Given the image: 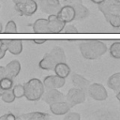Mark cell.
<instances>
[{
  "label": "cell",
  "mask_w": 120,
  "mask_h": 120,
  "mask_svg": "<svg viewBox=\"0 0 120 120\" xmlns=\"http://www.w3.org/2000/svg\"><path fill=\"white\" fill-rule=\"evenodd\" d=\"M99 11L113 28L120 27V0H104L98 5Z\"/></svg>",
  "instance_id": "obj_1"
},
{
  "label": "cell",
  "mask_w": 120,
  "mask_h": 120,
  "mask_svg": "<svg viewBox=\"0 0 120 120\" xmlns=\"http://www.w3.org/2000/svg\"><path fill=\"white\" fill-rule=\"evenodd\" d=\"M79 50L83 58L96 60L107 52V46L100 40H83L79 44Z\"/></svg>",
  "instance_id": "obj_2"
},
{
  "label": "cell",
  "mask_w": 120,
  "mask_h": 120,
  "mask_svg": "<svg viewBox=\"0 0 120 120\" xmlns=\"http://www.w3.org/2000/svg\"><path fill=\"white\" fill-rule=\"evenodd\" d=\"M60 62H66L65 51L61 47H54L43 56L38 63V67L45 70H53L55 65Z\"/></svg>",
  "instance_id": "obj_3"
},
{
  "label": "cell",
  "mask_w": 120,
  "mask_h": 120,
  "mask_svg": "<svg viewBox=\"0 0 120 120\" xmlns=\"http://www.w3.org/2000/svg\"><path fill=\"white\" fill-rule=\"evenodd\" d=\"M24 87V97L29 101H38L39 100L44 94V85L43 82L38 79H30L23 84Z\"/></svg>",
  "instance_id": "obj_4"
},
{
  "label": "cell",
  "mask_w": 120,
  "mask_h": 120,
  "mask_svg": "<svg viewBox=\"0 0 120 120\" xmlns=\"http://www.w3.org/2000/svg\"><path fill=\"white\" fill-rule=\"evenodd\" d=\"M65 98H66V101L69 104L70 107H74L76 105L82 104L86 99L84 90L81 89V88H78V87L70 88L68 91Z\"/></svg>",
  "instance_id": "obj_5"
},
{
  "label": "cell",
  "mask_w": 120,
  "mask_h": 120,
  "mask_svg": "<svg viewBox=\"0 0 120 120\" xmlns=\"http://www.w3.org/2000/svg\"><path fill=\"white\" fill-rule=\"evenodd\" d=\"M87 91L89 96L93 99L98 101H103L108 98L107 90L101 83H98V82H94L89 84L87 87Z\"/></svg>",
  "instance_id": "obj_6"
},
{
  "label": "cell",
  "mask_w": 120,
  "mask_h": 120,
  "mask_svg": "<svg viewBox=\"0 0 120 120\" xmlns=\"http://www.w3.org/2000/svg\"><path fill=\"white\" fill-rule=\"evenodd\" d=\"M15 9L21 16H32L38 10V4L35 0H27L23 3L15 4Z\"/></svg>",
  "instance_id": "obj_7"
},
{
  "label": "cell",
  "mask_w": 120,
  "mask_h": 120,
  "mask_svg": "<svg viewBox=\"0 0 120 120\" xmlns=\"http://www.w3.org/2000/svg\"><path fill=\"white\" fill-rule=\"evenodd\" d=\"M43 85L44 88L49 90V89H58L61 88L65 85L66 83V79L62 78L60 76L55 75H49L44 78L43 80Z\"/></svg>",
  "instance_id": "obj_8"
},
{
  "label": "cell",
  "mask_w": 120,
  "mask_h": 120,
  "mask_svg": "<svg viewBox=\"0 0 120 120\" xmlns=\"http://www.w3.org/2000/svg\"><path fill=\"white\" fill-rule=\"evenodd\" d=\"M39 8L48 15L56 14L61 8L59 0H39Z\"/></svg>",
  "instance_id": "obj_9"
},
{
  "label": "cell",
  "mask_w": 120,
  "mask_h": 120,
  "mask_svg": "<svg viewBox=\"0 0 120 120\" xmlns=\"http://www.w3.org/2000/svg\"><path fill=\"white\" fill-rule=\"evenodd\" d=\"M58 18L64 22H71L75 20V10L72 5H65L61 7L59 11L56 13Z\"/></svg>",
  "instance_id": "obj_10"
},
{
  "label": "cell",
  "mask_w": 120,
  "mask_h": 120,
  "mask_svg": "<svg viewBox=\"0 0 120 120\" xmlns=\"http://www.w3.org/2000/svg\"><path fill=\"white\" fill-rule=\"evenodd\" d=\"M50 33H61L66 22L61 21L56 14H50L47 18Z\"/></svg>",
  "instance_id": "obj_11"
},
{
  "label": "cell",
  "mask_w": 120,
  "mask_h": 120,
  "mask_svg": "<svg viewBox=\"0 0 120 120\" xmlns=\"http://www.w3.org/2000/svg\"><path fill=\"white\" fill-rule=\"evenodd\" d=\"M65 96L63 93H61L59 90L57 89H49L46 93L43 94L42 96V99L44 100V102H46L48 105H51L52 103H55L57 101H61L64 100Z\"/></svg>",
  "instance_id": "obj_12"
},
{
  "label": "cell",
  "mask_w": 120,
  "mask_h": 120,
  "mask_svg": "<svg viewBox=\"0 0 120 120\" xmlns=\"http://www.w3.org/2000/svg\"><path fill=\"white\" fill-rule=\"evenodd\" d=\"M70 108L71 107L69 106V104L65 100L57 101V102L52 103V104L50 105L51 112L55 115H64V114H66L67 112H69Z\"/></svg>",
  "instance_id": "obj_13"
},
{
  "label": "cell",
  "mask_w": 120,
  "mask_h": 120,
  "mask_svg": "<svg viewBox=\"0 0 120 120\" xmlns=\"http://www.w3.org/2000/svg\"><path fill=\"white\" fill-rule=\"evenodd\" d=\"M21 71V63L18 60H12L5 67V74L7 77L14 79L19 75Z\"/></svg>",
  "instance_id": "obj_14"
},
{
  "label": "cell",
  "mask_w": 120,
  "mask_h": 120,
  "mask_svg": "<svg viewBox=\"0 0 120 120\" xmlns=\"http://www.w3.org/2000/svg\"><path fill=\"white\" fill-rule=\"evenodd\" d=\"M72 6H73L74 10H75V20L81 21V20H83L89 16L88 8L85 6H83L82 4V2L81 3H75Z\"/></svg>",
  "instance_id": "obj_15"
},
{
  "label": "cell",
  "mask_w": 120,
  "mask_h": 120,
  "mask_svg": "<svg viewBox=\"0 0 120 120\" xmlns=\"http://www.w3.org/2000/svg\"><path fill=\"white\" fill-rule=\"evenodd\" d=\"M33 31L35 33H50L48 20L47 19H38L32 25Z\"/></svg>",
  "instance_id": "obj_16"
},
{
  "label": "cell",
  "mask_w": 120,
  "mask_h": 120,
  "mask_svg": "<svg viewBox=\"0 0 120 120\" xmlns=\"http://www.w3.org/2000/svg\"><path fill=\"white\" fill-rule=\"evenodd\" d=\"M71 82L72 83L74 84L75 87H78V88H81V89H87L88 85L90 84V82L84 78L83 76L80 75V74H77V73H74L71 77Z\"/></svg>",
  "instance_id": "obj_17"
},
{
  "label": "cell",
  "mask_w": 120,
  "mask_h": 120,
  "mask_svg": "<svg viewBox=\"0 0 120 120\" xmlns=\"http://www.w3.org/2000/svg\"><path fill=\"white\" fill-rule=\"evenodd\" d=\"M8 51L14 54L18 55L22 51V42L20 39H10L8 40Z\"/></svg>",
  "instance_id": "obj_18"
},
{
  "label": "cell",
  "mask_w": 120,
  "mask_h": 120,
  "mask_svg": "<svg viewBox=\"0 0 120 120\" xmlns=\"http://www.w3.org/2000/svg\"><path fill=\"white\" fill-rule=\"evenodd\" d=\"M107 85L110 89L115 93H118L120 91V72H116L111 75L107 81Z\"/></svg>",
  "instance_id": "obj_19"
},
{
  "label": "cell",
  "mask_w": 120,
  "mask_h": 120,
  "mask_svg": "<svg viewBox=\"0 0 120 120\" xmlns=\"http://www.w3.org/2000/svg\"><path fill=\"white\" fill-rule=\"evenodd\" d=\"M17 118L25 119V120H46L50 118V115L45 112H32L22 114L21 116H18Z\"/></svg>",
  "instance_id": "obj_20"
},
{
  "label": "cell",
  "mask_w": 120,
  "mask_h": 120,
  "mask_svg": "<svg viewBox=\"0 0 120 120\" xmlns=\"http://www.w3.org/2000/svg\"><path fill=\"white\" fill-rule=\"evenodd\" d=\"M53 70L57 76H60L65 79L70 74V68L66 62H60L56 64L53 68Z\"/></svg>",
  "instance_id": "obj_21"
},
{
  "label": "cell",
  "mask_w": 120,
  "mask_h": 120,
  "mask_svg": "<svg viewBox=\"0 0 120 120\" xmlns=\"http://www.w3.org/2000/svg\"><path fill=\"white\" fill-rule=\"evenodd\" d=\"M110 55L114 59H120V41H115L109 48Z\"/></svg>",
  "instance_id": "obj_22"
},
{
  "label": "cell",
  "mask_w": 120,
  "mask_h": 120,
  "mask_svg": "<svg viewBox=\"0 0 120 120\" xmlns=\"http://www.w3.org/2000/svg\"><path fill=\"white\" fill-rule=\"evenodd\" d=\"M13 82H13V79L5 76V77H3V78L0 80V87H1L4 91L8 90V89H12L13 84H14Z\"/></svg>",
  "instance_id": "obj_23"
},
{
  "label": "cell",
  "mask_w": 120,
  "mask_h": 120,
  "mask_svg": "<svg viewBox=\"0 0 120 120\" xmlns=\"http://www.w3.org/2000/svg\"><path fill=\"white\" fill-rule=\"evenodd\" d=\"M15 96L13 94L12 89H8L4 91V93L1 95V99L6 103H12L15 100Z\"/></svg>",
  "instance_id": "obj_24"
},
{
  "label": "cell",
  "mask_w": 120,
  "mask_h": 120,
  "mask_svg": "<svg viewBox=\"0 0 120 120\" xmlns=\"http://www.w3.org/2000/svg\"><path fill=\"white\" fill-rule=\"evenodd\" d=\"M13 94L16 98H21L24 97V87L23 84H16L15 86L12 87Z\"/></svg>",
  "instance_id": "obj_25"
},
{
  "label": "cell",
  "mask_w": 120,
  "mask_h": 120,
  "mask_svg": "<svg viewBox=\"0 0 120 120\" xmlns=\"http://www.w3.org/2000/svg\"><path fill=\"white\" fill-rule=\"evenodd\" d=\"M5 33L8 34H13V33H17V25L15 23L14 21H8L5 26Z\"/></svg>",
  "instance_id": "obj_26"
},
{
  "label": "cell",
  "mask_w": 120,
  "mask_h": 120,
  "mask_svg": "<svg viewBox=\"0 0 120 120\" xmlns=\"http://www.w3.org/2000/svg\"><path fill=\"white\" fill-rule=\"evenodd\" d=\"M64 118L66 120H80L81 118V115L78 113V112H67L66 115L64 116Z\"/></svg>",
  "instance_id": "obj_27"
},
{
  "label": "cell",
  "mask_w": 120,
  "mask_h": 120,
  "mask_svg": "<svg viewBox=\"0 0 120 120\" xmlns=\"http://www.w3.org/2000/svg\"><path fill=\"white\" fill-rule=\"evenodd\" d=\"M62 32H64V33H78V29L72 24H68V25L64 26Z\"/></svg>",
  "instance_id": "obj_28"
},
{
  "label": "cell",
  "mask_w": 120,
  "mask_h": 120,
  "mask_svg": "<svg viewBox=\"0 0 120 120\" xmlns=\"http://www.w3.org/2000/svg\"><path fill=\"white\" fill-rule=\"evenodd\" d=\"M7 51H8V40H3V43L0 47V59L4 58Z\"/></svg>",
  "instance_id": "obj_29"
},
{
  "label": "cell",
  "mask_w": 120,
  "mask_h": 120,
  "mask_svg": "<svg viewBox=\"0 0 120 120\" xmlns=\"http://www.w3.org/2000/svg\"><path fill=\"white\" fill-rule=\"evenodd\" d=\"M16 119H17V116H15L10 112H8L7 113L0 116V120H16Z\"/></svg>",
  "instance_id": "obj_30"
},
{
  "label": "cell",
  "mask_w": 120,
  "mask_h": 120,
  "mask_svg": "<svg viewBox=\"0 0 120 120\" xmlns=\"http://www.w3.org/2000/svg\"><path fill=\"white\" fill-rule=\"evenodd\" d=\"M64 3H66L67 5H73L75 3H81L82 0H63Z\"/></svg>",
  "instance_id": "obj_31"
},
{
  "label": "cell",
  "mask_w": 120,
  "mask_h": 120,
  "mask_svg": "<svg viewBox=\"0 0 120 120\" xmlns=\"http://www.w3.org/2000/svg\"><path fill=\"white\" fill-rule=\"evenodd\" d=\"M5 76H6V74H5V67L0 66V80Z\"/></svg>",
  "instance_id": "obj_32"
},
{
  "label": "cell",
  "mask_w": 120,
  "mask_h": 120,
  "mask_svg": "<svg viewBox=\"0 0 120 120\" xmlns=\"http://www.w3.org/2000/svg\"><path fill=\"white\" fill-rule=\"evenodd\" d=\"M33 41H34V43H36V44H38V45L44 44V43L46 42V40H45V39H34Z\"/></svg>",
  "instance_id": "obj_33"
},
{
  "label": "cell",
  "mask_w": 120,
  "mask_h": 120,
  "mask_svg": "<svg viewBox=\"0 0 120 120\" xmlns=\"http://www.w3.org/2000/svg\"><path fill=\"white\" fill-rule=\"evenodd\" d=\"M92 3H94V4H97V5H99V4H101L104 0H90Z\"/></svg>",
  "instance_id": "obj_34"
},
{
  "label": "cell",
  "mask_w": 120,
  "mask_h": 120,
  "mask_svg": "<svg viewBox=\"0 0 120 120\" xmlns=\"http://www.w3.org/2000/svg\"><path fill=\"white\" fill-rule=\"evenodd\" d=\"M27 0H12V2L14 4H17V3H23V2H26Z\"/></svg>",
  "instance_id": "obj_35"
},
{
  "label": "cell",
  "mask_w": 120,
  "mask_h": 120,
  "mask_svg": "<svg viewBox=\"0 0 120 120\" xmlns=\"http://www.w3.org/2000/svg\"><path fill=\"white\" fill-rule=\"evenodd\" d=\"M116 98H117V99H118L119 102H120V91H119L118 93H116Z\"/></svg>",
  "instance_id": "obj_36"
},
{
  "label": "cell",
  "mask_w": 120,
  "mask_h": 120,
  "mask_svg": "<svg viewBox=\"0 0 120 120\" xmlns=\"http://www.w3.org/2000/svg\"><path fill=\"white\" fill-rule=\"evenodd\" d=\"M3 32V26H2V23L0 22V33H2Z\"/></svg>",
  "instance_id": "obj_37"
},
{
  "label": "cell",
  "mask_w": 120,
  "mask_h": 120,
  "mask_svg": "<svg viewBox=\"0 0 120 120\" xmlns=\"http://www.w3.org/2000/svg\"><path fill=\"white\" fill-rule=\"evenodd\" d=\"M3 93H4V90H3V89L0 87V97H1V95H2Z\"/></svg>",
  "instance_id": "obj_38"
}]
</instances>
